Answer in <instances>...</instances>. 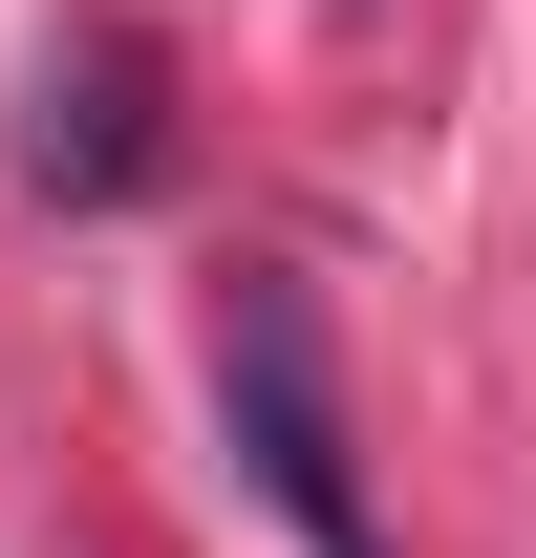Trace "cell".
Returning <instances> with one entry per match:
<instances>
[{
    "label": "cell",
    "mask_w": 536,
    "mask_h": 558,
    "mask_svg": "<svg viewBox=\"0 0 536 558\" xmlns=\"http://www.w3.org/2000/svg\"><path fill=\"white\" fill-rule=\"evenodd\" d=\"M215 409H236V473L279 494V537L301 558H387V515H365V451H343V365H322V301L279 258L215 279Z\"/></svg>",
    "instance_id": "cell-1"
},
{
    "label": "cell",
    "mask_w": 536,
    "mask_h": 558,
    "mask_svg": "<svg viewBox=\"0 0 536 558\" xmlns=\"http://www.w3.org/2000/svg\"><path fill=\"white\" fill-rule=\"evenodd\" d=\"M150 44L130 22H86V44H44V86H22V172H44V194L65 215H108V194H150Z\"/></svg>",
    "instance_id": "cell-2"
}]
</instances>
